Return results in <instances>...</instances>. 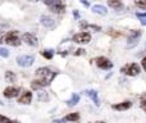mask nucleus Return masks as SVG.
Here are the masks:
<instances>
[{
  "mask_svg": "<svg viewBox=\"0 0 146 123\" xmlns=\"http://www.w3.org/2000/svg\"><path fill=\"white\" fill-rule=\"evenodd\" d=\"M55 76H56V72H54L49 67H41L36 70V80L41 81L44 83V86L50 85V82L55 78Z\"/></svg>",
  "mask_w": 146,
  "mask_h": 123,
  "instance_id": "obj_1",
  "label": "nucleus"
},
{
  "mask_svg": "<svg viewBox=\"0 0 146 123\" xmlns=\"http://www.w3.org/2000/svg\"><path fill=\"white\" fill-rule=\"evenodd\" d=\"M49 8H50L51 12L62 14L66 10V4H64L63 0H42Z\"/></svg>",
  "mask_w": 146,
  "mask_h": 123,
  "instance_id": "obj_2",
  "label": "nucleus"
},
{
  "mask_svg": "<svg viewBox=\"0 0 146 123\" xmlns=\"http://www.w3.org/2000/svg\"><path fill=\"white\" fill-rule=\"evenodd\" d=\"M4 41L10 46H19L21 45V39L18 35V31H9L5 35Z\"/></svg>",
  "mask_w": 146,
  "mask_h": 123,
  "instance_id": "obj_3",
  "label": "nucleus"
},
{
  "mask_svg": "<svg viewBox=\"0 0 146 123\" xmlns=\"http://www.w3.org/2000/svg\"><path fill=\"white\" fill-rule=\"evenodd\" d=\"M141 37V31H137V30H131L129 31V35H128V40H127V48L132 49L139 44V40Z\"/></svg>",
  "mask_w": 146,
  "mask_h": 123,
  "instance_id": "obj_4",
  "label": "nucleus"
},
{
  "mask_svg": "<svg viewBox=\"0 0 146 123\" xmlns=\"http://www.w3.org/2000/svg\"><path fill=\"white\" fill-rule=\"evenodd\" d=\"M121 72L123 73V74H127V76H137L140 72H141V68H140V65L136 64V63H131V64L124 65V67L121 69Z\"/></svg>",
  "mask_w": 146,
  "mask_h": 123,
  "instance_id": "obj_5",
  "label": "nucleus"
},
{
  "mask_svg": "<svg viewBox=\"0 0 146 123\" xmlns=\"http://www.w3.org/2000/svg\"><path fill=\"white\" fill-rule=\"evenodd\" d=\"M33 62H35V57L33 55H19L17 57V64L19 65V67H31V65L33 64Z\"/></svg>",
  "mask_w": 146,
  "mask_h": 123,
  "instance_id": "obj_6",
  "label": "nucleus"
},
{
  "mask_svg": "<svg viewBox=\"0 0 146 123\" xmlns=\"http://www.w3.org/2000/svg\"><path fill=\"white\" fill-rule=\"evenodd\" d=\"M73 41L77 44H88L91 41V35L88 32H80L73 36Z\"/></svg>",
  "mask_w": 146,
  "mask_h": 123,
  "instance_id": "obj_7",
  "label": "nucleus"
},
{
  "mask_svg": "<svg viewBox=\"0 0 146 123\" xmlns=\"http://www.w3.org/2000/svg\"><path fill=\"white\" fill-rule=\"evenodd\" d=\"M96 65H98L100 69L108 70V69H110V68L113 67V63L109 61L108 58H105V57H99V58L96 59Z\"/></svg>",
  "mask_w": 146,
  "mask_h": 123,
  "instance_id": "obj_8",
  "label": "nucleus"
},
{
  "mask_svg": "<svg viewBox=\"0 0 146 123\" xmlns=\"http://www.w3.org/2000/svg\"><path fill=\"white\" fill-rule=\"evenodd\" d=\"M22 40L25 41V43L27 44V45H30V46H37V45H38V40H37V37H36L35 35H32V33H30V32L23 33Z\"/></svg>",
  "mask_w": 146,
  "mask_h": 123,
  "instance_id": "obj_9",
  "label": "nucleus"
},
{
  "mask_svg": "<svg viewBox=\"0 0 146 123\" xmlns=\"http://www.w3.org/2000/svg\"><path fill=\"white\" fill-rule=\"evenodd\" d=\"M40 22L44 27L49 28V30H53V28L55 27V21H54V18H51L50 15H41Z\"/></svg>",
  "mask_w": 146,
  "mask_h": 123,
  "instance_id": "obj_10",
  "label": "nucleus"
},
{
  "mask_svg": "<svg viewBox=\"0 0 146 123\" xmlns=\"http://www.w3.org/2000/svg\"><path fill=\"white\" fill-rule=\"evenodd\" d=\"M21 88L19 87H14V86H9V87H7L4 90V96L7 99H13L15 98V96L19 94Z\"/></svg>",
  "mask_w": 146,
  "mask_h": 123,
  "instance_id": "obj_11",
  "label": "nucleus"
},
{
  "mask_svg": "<svg viewBox=\"0 0 146 123\" xmlns=\"http://www.w3.org/2000/svg\"><path fill=\"white\" fill-rule=\"evenodd\" d=\"M31 101H32V92L31 91H25L18 99V103L23 104V105H28V104H31Z\"/></svg>",
  "mask_w": 146,
  "mask_h": 123,
  "instance_id": "obj_12",
  "label": "nucleus"
},
{
  "mask_svg": "<svg viewBox=\"0 0 146 123\" xmlns=\"http://www.w3.org/2000/svg\"><path fill=\"white\" fill-rule=\"evenodd\" d=\"M85 95H87L90 99H92V101H94V104L95 105H100V100H99V96H98V91H95V90H86L85 91Z\"/></svg>",
  "mask_w": 146,
  "mask_h": 123,
  "instance_id": "obj_13",
  "label": "nucleus"
},
{
  "mask_svg": "<svg viewBox=\"0 0 146 123\" xmlns=\"http://www.w3.org/2000/svg\"><path fill=\"white\" fill-rule=\"evenodd\" d=\"M132 106V103L131 101H123V103H118V104H114L111 108L114 110H127Z\"/></svg>",
  "mask_w": 146,
  "mask_h": 123,
  "instance_id": "obj_14",
  "label": "nucleus"
},
{
  "mask_svg": "<svg viewBox=\"0 0 146 123\" xmlns=\"http://www.w3.org/2000/svg\"><path fill=\"white\" fill-rule=\"evenodd\" d=\"M92 12L96 13V14H100V15H106L108 14V9L103 5H94L92 7Z\"/></svg>",
  "mask_w": 146,
  "mask_h": 123,
  "instance_id": "obj_15",
  "label": "nucleus"
},
{
  "mask_svg": "<svg viewBox=\"0 0 146 123\" xmlns=\"http://www.w3.org/2000/svg\"><path fill=\"white\" fill-rule=\"evenodd\" d=\"M78 101H80V95L78 94H73L71 96V99H69L68 101H67V105L68 106H74L78 104Z\"/></svg>",
  "mask_w": 146,
  "mask_h": 123,
  "instance_id": "obj_16",
  "label": "nucleus"
},
{
  "mask_svg": "<svg viewBox=\"0 0 146 123\" xmlns=\"http://www.w3.org/2000/svg\"><path fill=\"white\" fill-rule=\"evenodd\" d=\"M108 5L111 8H114V9H121L122 7H123V4H122V0H108Z\"/></svg>",
  "mask_w": 146,
  "mask_h": 123,
  "instance_id": "obj_17",
  "label": "nucleus"
},
{
  "mask_svg": "<svg viewBox=\"0 0 146 123\" xmlns=\"http://www.w3.org/2000/svg\"><path fill=\"white\" fill-rule=\"evenodd\" d=\"M5 81H7V82H10V83L15 82L14 72H12V70H7V72H5Z\"/></svg>",
  "mask_w": 146,
  "mask_h": 123,
  "instance_id": "obj_18",
  "label": "nucleus"
},
{
  "mask_svg": "<svg viewBox=\"0 0 146 123\" xmlns=\"http://www.w3.org/2000/svg\"><path fill=\"white\" fill-rule=\"evenodd\" d=\"M81 28H90V30H94V31H100L101 27L100 26H96V25H88L86 22H81Z\"/></svg>",
  "mask_w": 146,
  "mask_h": 123,
  "instance_id": "obj_19",
  "label": "nucleus"
},
{
  "mask_svg": "<svg viewBox=\"0 0 146 123\" xmlns=\"http://www.w3.org/2000/svg\"><path fill=\"white\" fill-rule=\"evenodd\" d=\"M31 87L33 88V90H41V88L42 87H45V86H44V83L41 82V81H38V80H33L32 82H31Z\"/></svg>",
  "mask_w": 146,
  "mask_h": 123,
  "instance_id": "obj_20",
  "label": "nucleus"
},
{
  "mask_svg": "<svg viewBox=\"0 0 146 123\" xmlns=\"http://www.w3.org/2000/svg\"><path fill=\"white\" fill-rule=\"evenodd\" d=\"M37 99H38L40 101H48V100H49L48 92H46V91H44V90H38V92H37Z\"/></svg>",
  "mask_w": 146,
  "mask_h": 123,
  "instance_id": "obj_21",
  "label": "nucleus"
},
{
  "mask_svg": "<svg viewBox=\"0 0 146 123\" xmlns=\"http://www.w3.org/2000/svg\"><path fill=\"white\" fill-rule=\"evenodd\" d=\"M64 119H66V121H69V122H77V121H80V114L78 113H71V114H68Z\"/></svg>",
  "mask_w": 146,
  "mask_h": 123,
  "instance_id": "obj_22",
  "label": "nucleus"
},
{
  "mask_svg": "<svg viewBox=\"0 0 146 123\" xmlns=\"http://www.w3.org/2000/svg\"><path fill=\"white\" fill-rule=\"evenodd\" d=\"M41 54H42L44 58H46V59H51V58L54 57V50H53V49H46V50H44Z\"/></svg>",
  "mask_w": 146,
  "mask_h": 123,
  "instance_id": "obj_23",
  "label": "nucleus"
},
{
  "mask_svg": "<svg viewBox=\"0 0 146 123\" xmlns=\"http://www.w3.org/2000/svg\"><path fill=\"white\" fill-rule=\"evenodd\" d=\"M135 4L139 8H144L146 9V0H135Z\"/></svg>",
  "mask_w": 146,
  "mask_h": 123,
  "instance_id": "obj_24",
  "label": "nucleus"
},
{
  "mask_svg": "<svg viewBox=\"0 0 146 123\" xmlns=\"http://www.w3.org/2000/svg\"><path fill=\"white\" fill-rule=\"evenodd\" d=\"M0 123H18V122L17 121H10L9 118H7V117H4V116L0 114Z\"/></svg>",
  "mask_w": 146,
  "mask_h": 123,
  "instance_id": "obj_25",
  "label": "nucleus"
},
{
  "mask_svg": "<svg viewBox=\"0 0 146 123\" xmlns=\"http://www.w3.org/2000/svg\"><path fill=\"white\" fill-rule=\"evenodd\" d=\"M0 57H3V58H8V57H9V51H8L5 48H0Z\"/></svg>",
  "mask_w": 146,
  "mask_h": 123,
  "instance_id": "obj_26",
  "label": "nucleus"
},
{
  "mask_svg": "<svg viewBox=\"0 0 146 123\" xmlns=\"http://www.w3.org/2000/svg\"><path fill=\"white\" fill-rule=\"evenodd\" d=\"M80 3L83 5V7H86V8H88V7H90V3H88L87 0H80Z\"/></svg>",
  "mask_w": 146,
  "mask_h": 123,
  "instance_id": "obj_27",
  "label": "nucleus"
},
{
  "mask_svg": "<svg viewBox=\"0 0 146 123\" xmlns=\"http://www.w3.org/2000/svg\"><path fill=\"white\" fill-rule=\"evenodd\" d=\"M136 15H137V17H139V18H146V12H145V13L137 12V13H136Z\"/></svg>",
  "mask_w": 146,
  "mask_h": 123,
  "instance_id": "obj_28",
  "label": "nucleus"
},
{
  "mask_svg": "<svg viewBox=\"0 0 146 123\" xmlns=\"http://www.w3.org/2000/svg\"><path fill=\"white\" fill-rule=\"evenodd\" d=\"M73 17H74L76 19H78V18H80V13H78L77 10H73Z\"/></svg>",
  "mask_w": 146,
  "mask_h": 123,
  "instance_id": "obj_29",
  "label": "nucleus"
},
{
  "mask_svg": "<svg viewBox=\"0 0 146 123\" xmlns=\"http://www.w3.org/2000/svg\"><path fill=\"white\" fill-rule=\"evenodd\" d=\"M83 51H85V50H83V49H78V50L77 51H76V55H81V54H83Z\"/></svg>",
  "mask_w": 146,
  "mask_h": 123,
  "instance_id": "obj_30",
  "label": "nucleus"
},
{
  "mask_svg": "<svg viewBox=\"0 0 146 123\" xmlns=\"http://www.w3.org/2000/svg\"><path fill=\"white\" fill-rule=\"evenodd\" d=\"M67 121H66V119H55V121H54V123H66Z\"/></svg>",
  "mask_w": 146,
  "mask_h": 123,
  "instance_id": "obj_31",
  "label": "nucleus"
},
{
  "mask_svg": "<svg viewBox=\"0 0 146 123\" xmlns=\"http://www.w3.org/2000/svg\"><path fill=\"white\" fill-rule=\"evenodd\" d=\"M141 63H142V67H144V68H145V70H146V57H145L144 59H142V62H141Z\"/></svg>",
  "mask_w": 146,
  "mask_h": 123,
  "instance_id": "obj_32",
  "label": "nucleus"
},
{
  "mask_svg": "<svg viewBox=\"0 0 146 123\" xmlns=\"http://www.w3.org/2000/svg\"><path fill=\"white\" fill-rule=\"evenodd\" d=\"M141 106L145 109V112H146V100H142V103H141Z\"/></svg>",
  "mask_w": 146,
  "mask_h": 123,
  "instance_id": "obj_33",
  "label": "nucleus"
},
{
  "mask_svg": "<svg viewBox=\"0 0 146 123\" xmlns=\"http://www.w3.org/2000/svg\"><path fill=\"white\" fill-rule=\"evenodd\" d=\"M3 40H4V36H3V33L0 32V44L3 43Z\"/></svg>",
  "mask_w": 146,
  "mask_h": 123,
  "instance_id": "obj_34",
  "label": "nucleus"
},
{
  "mask_svg": "<svg viewBox=\"0 0 146 123\" xmlns=\"http://www.w3.org/2000/svg\"><path fill=\"white\" fill-rule=\"evenodd\" d=\"M141 25H142V26H146V19H142V21H141Z\"/></svg>",
  "mask_w": 146,
  "mask_h": 123,
  "instance_id": "obj_35",
  "label": "nucleus"
},
{
  "mask_svg": "<svg viewBox=\"0 0 146 123\" xmlns=\"http://www.w3.org/2000/svg\"><path fill=\"white\" fill-rule=\"evenodd\" d=\"M96 123H105V122H96Z\"/></svg>",
  "mask_w": 146,
  "mask_h": 123,
  "instance_id": "obj_36",
  "label": "nucleus"
},
{
  "mask_svg": "<svg viewBox=\"0 0 146 123\" xmlns=\"http://www.w3.org/2000/svg\"><path fill=\"white\" fill-rule=\"evenodd\" d=\"M31 1H37V0H31Z\"/></svg>",
  "mask_w": 146,
  "mask_h": 123,
  "instance_id": "obj_37",
  "label": "nucleus"
}]
</instances>
